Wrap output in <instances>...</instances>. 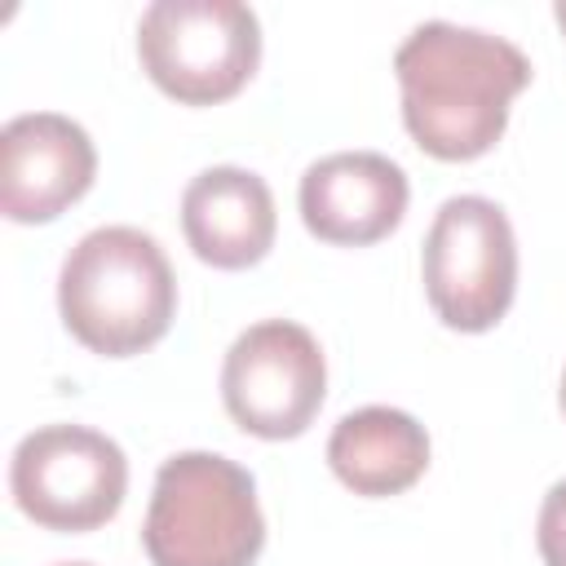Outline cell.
Masks as SVG:
<instances>
[{"label":"cell","instance_id":"6da1fadb","mask_svg":"<svg viewBox=\"0 0 566 566\" xmlns=\"http://www.w3.org/2000/svg\"><path fill=\"white\" fill-rule=\"evenodd\" d=\"M394 75L416 146L433 159H478L500 142L509 102L531 84V62L504 35L420 22L398 44Z\"/></svg>","mask_w":566,"mask_h":566},{"label":"cell","instance_id":"7a4b0ae2","mask_svg":"<svg viewBox=\"0 0 566 566\" xmlns=\"http://www.w3.org/2000/svg\"><path fill=\"white\" fill-rule=\"evenodd\" d=\"M57 310L84 349L128 358L168 332L177 314V279L146 230L97 226L62 261Z\"/></svg>","mask_w":566,"mask_h":566},{"label":"cell","instance_id":"3957f363","mask_svg":"<svg viewBox=\"0 0 566 566\" xmlns=\"http://www.w3.org/2000/svg\"><path fill=\"white\" fill-rule=\"evenodd\" d=\"M142 544L150 566H252L265 544L252 473L217 451L164 460Z\"/></svg>","mask_w":566,"mask_h":566},{"label":"cell","instance_id":"277c9868","mask_svg":"<svg viewBox=\"0 0 566 566\" xmlns=\"http://www.w3.org/2000/svg\"><path fill=\"white\" fill-rule=\"evenodd\" d=\"M146 75L186 106L234 97L261 62V22L239 0H155L137 22Z\"/></svg>","mask_w":566,"mask_h":566},{"label":"cell","instance_id":"5b68a950","mask_svg":"<svg viewBox=\"0 0 566 566\" xmlns=\"http://www.w3.org/2000/svg\"><path fill=\"white\" fill-rule=\"evenodd\" d=\"M517 287V239L500 203L451 195L424 234V296L455 332H486Z\"/></svg>","mask_w":566,"mask_h":566},{"label":"cell","instance_id":"8992f818","mask_svg":"<svg viewBox=\"0 0 566 566\" xmlns=\"http://www.w3.org/2000/svg\"><path fill=\"white\" fill-rule=\"evenodd\" d=\"M9 491L49 531H93L119 513L128 460L115 438L88 424H44L18 442Z\"/></svg>","mask_w":566,"mask_h":566},{"label":"cell","instance_id":"52a82bcc","mask_svg":"<svg viewBox=\"0 0 566 566\" xmlns=\"http://www.w3.org/2000/svg\"><path fill=\"white\" fill-rule=\"evenodd\" d=\"M327 394V363L310 327L265 318L234 336L221 363V398L239 429L256 438H296Z\"/></svg>","mask_w":566,"mask_h":566},{"label":"cell","instance_id":"ba28073f","mask_svg":"<svg viewBox=\"0 0 566 566\" xmlns=\"http://www.w3.org/2000/svg\"><path fill=\"white\" fill-rule=\"evenodd\" d=\"M97 172L88 133L57 111L13 115L0 128V208L9 221H53Z\"/></svg>","mask_w":566,"mask_h":566},{"label":"cell","instance_id":"9c48e42d","mask_svg":"<svg viewBox=\"0 0 566 566\" xmlns=\"http://www.w3.org/2000/svg\"><path fill=\"white\" fill-rule=\"evenodd\" d=\"M407 172L376 150H336L301 177V221L323 243L363 248L385 239L407 212Z\"/></svg>","mask_w":566,"mask_h":566},{"label":"cell","instance_id":"30bf717a","mask_svg":"<svg viewBox=\"0 0 566 566\" xmlns=\"http://www.w3.org/2000/svg\"><path fill=\"white\" fill-rule=\"evenodd\" d=\"M181 230L199 261L217 270H248L274 243V195L248 168H203L181 195Z\"/></svg>","mask_w":566,"mask_h":566},{"label":"cell","instance_id":"8fae6325","mask_svg":"<svg viewBox=\"0 0 566 566\" xmlns=\"http://www.w3.org/2000/svg\"><path fill=\"white\" fill-rule=\"evenodd\" d=\"M327 464L354 495H398L429 469V433L398 407H358L336 420Z\"/></svg>","mask_w":566,"mask_h":566},{"label":"cell","instance_id":"7c38bea8","mask_svg":"<svg viewBox=\"0 0 566 566\" xmlns=\"http://www.w3.org/2000/svg\"><path fill=\"white\" fill-rule=\"evenodd\" d=\"M535 544L544 566H566V478L544 495L539 522H535Z\"/></svg>","mask_w":566,"mask_h":566},{"label":"cell","instance_id":"4fadbf2b","mask_svg":"<svg viewBox=\"0 0 566 566\" xmlns=\"http://www.w3.org/2000/svg\"><path fill=\"white\" fill-rule=\"evenodd\" d=\"M553 18H557V27L566 31V0H557V4H553Z\"/></svg>","mask_w":566,"mask_h":566},{"label":"cell","instance_id":"5bb4252c","mask_svg":"<svg viewBox=\"0 0 566 566\" xmlns=\"http://www.w3.org/2000/svg\"><path fill=\"white\" fill-rule=\"evenodd\" d=\"M562 411H566V371H562Z\"/></svg>","mask_w":566,"mask_h":566},{"label":"cell","instance_id":"9a60e30c","mask_svg":"<svg viewBox=\"0 0 566 566\" xmlns=\"http://www.w3.org/2000/svg\"><path fill=\"white\" fill-rule=\"evenodd\" d=\"M57 566H93V562H57Z\"/></svg>","mask_w":566,"mask_h":566}]
</instances>
